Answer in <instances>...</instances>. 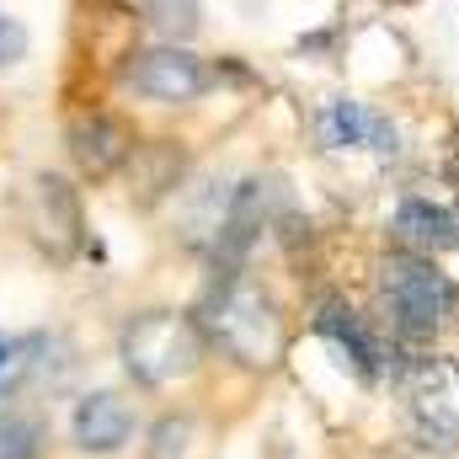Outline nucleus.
<instances>
[{"label": "nucleus", "instance_id": "obj_4", "mask_svg": "<svg viewBox=\"0 0 459 459\" xmlns=\"http://www.w3.org/2000/svg\"><path fill=\"white\" fill-rule=\"evenodd\" d=\"M123 81L134 86V97L144 102H193L209 91V65L198 54H187L182 43H166V48H144L123 65Z\"/></svg>", "mask_w": 459, "mask_h": 459}, {"label": "nucleus", "instance_id": "obj_10", "mask_svg": "<svg viewBox=\"0 0 459 459\" xmlns=\"http://www.w3.org/2000/svg\"><path fill=\"white\" fill-rule=\"evenodd\" d=\"M267 225V182H240L235 193H230V209H225V225L214 235V262L235 273L240 262H246V251H251V240L262 235Z\"/></svg>", "mask_w": 459, "mask_h": 459}, {"label": "nucleus", "instance_id": "obj_15", "mask_svg": "<svg viewBox=\"0 0 459 459\" xmlns=\"http://www.w3.org/2000/svg\"><path fill=\"white\" fill-rule=\"evenodd\" d=\"M38 352H43V337H0V401H11L32 379Z\"/></svg>", "mask_w": 459, "mask_h": 459}, {"label": "nucleus", "instance_id": "obj_11", "mask_svg": "<svg viewBox=\"0 0 459 459\" xmlns=\"http://www.w3.org/2000/svg\"><path fill=\"white\" fill-rule=\"evenodd\" d=\"M395 235H401V246L417 251V256L459 251V220L444 204H433V198H406V204L395 209Z\"/></svg>", "mask_w": 459, "mask_h": 459}, {"label": "nucleus", "instance_id": "obj_12", "mask_svg": "<svg viewBox=\"0 0 459 459\" xmlns=\"http://www.w3.org/2000/svg\"><path fill=\"white\" fill-rule=\"evenodd\" d=\"M316 332H321V337H332V342L342 347L347 358L358 363V374H363V379H379V368H385V352H379V342L368 337V326H363V321H358L347 305H337V299H332V305H321V316H316Z\"/></svg>", "mask_w": 459, "mask_h": 459}, {"label": "nucleus", "instance_id": "obj_9", "mask_svg": "<svg viewBox=\"0 0 459 459\" xmlns=\"http://www.w3.org/2000/svg\"><path fill=\"white\" fill-rule=\"evenodd\" d=\"M27 225H32V235H38L54 256H70V246H75V235H81V204H75V193H70L65 177H38V182H32Z\"/></svg>", "mask_w": 459, "mask_h": 459}, {"label": "nucleus", "instance_id": "obj_3", "mask_svg": "<svg viewBox=\"0 0 459 459\" xmlns=\"http://www.w3.org/2000/svg\"><path fill=\"white\" fill-rule=\"evenodd\" d=\"M117 358L128 368V379L139 385H171L182 374L198 368L204 358V332L193 316L177 310H144L117 332Z\"/></svg>", "mask_w": 459, "mask_h": 459}, {"label": "nucleus", "instance_id": "obj_7", "mask_svg": "<svg viewBox=\"0 0 459 459\" xmlns=\"http://www.w3.org/2000/svg\"><path fill=\"white\" fill-rule=\"evenodd\" d=\"M411 411H417L422 433H433L438 444H455L459 438V363L455 358H433V363L417 368Z\"/></svg>", "mask_w": 459, "mask_h": 459}, {"label": "nucleus", "instance_id": "obj_6", "mask_svg": "<svg viewBox=\"0 0 459 459\" xmlns=\"http://www.w3.org/2000/svg\"><path fill=\"white\" fill-rule=\"evenodd\" d=\"M70 438L81 455H117L134 438V411L117 390H91L70 411Z\"/></svg>", "mask_w": 459, "mask_h": 459}, {"label": "nucleus", "instance_id": "obj_8", "mask_svg": "<svg viewBox=\"0 0 459 459\" xmlns=\"http://www.w3.org/2000/svg\"><path fill=\"white\" fill-rule=\"evenodd\" d=\"M316 134H321L326 150H379V155H395V128L379 113H368L363 102H347V97L321 102Z\"/></svg>", "mask_w": 459, "mask_h": 459}, {"label": "nucleus", "instance_id": "obj_16", "mask_svg": "<svg viewBox=\"0 0 459 459\" xmlns=\"http://www.w3.org/2000/svg\"><path fill=\"white\" fill-rule=\"evenodd\" d=\"M22 54H27V27H22L16 16H5V11H0V70H5V65H16Z\"/></svg>", "mask_w": 459, "mask_h": 459}, {"label": "nucleus", "instance_id": "obj_13", "mask_svg": "<svg viewBox=\"0 0 459 459\" xmlns=\"http://www.w3.org/2000/svg\"><path fill=\"white\" fill-rule=\"evenodd\" d=\"M139 16L166 38V43H187L204 27V5L198 0H139Z\"/></svg>", "mask_w": 459, "mask_h": 459}, {"label": "nucleus", "instance_id": "obj_2", "mask_svg": "<svg viewBox=\"0 0 459 459\" xmlns=\"http://www.w3.org/2000/svg\"><path fill=\"white\" fill-rule=\"evenodd\" d=\"M379 305L390 316V332L401 342H428L459 305V289L449 283V273L433 267V256L401 251L379 267Z\"/></svg>", "mask_w": 459, "mask_h": 459}, {"label": "nucleus", "instance_id": "obj_1", "mask_svg": "<svg viewBox=\"0 0 459 459\" xmlns=\"http://www.w3.org/2000/svg\"><path fill=\"white\" fill-rule=\"evenodd\" d=\"M204 326L235 363H251V368H267L283 352L278 305L262 289H251L240 273H214V283L204 294Z\"/></svg>", "mask_w": 459, "mask_h": 459}, {"label": "nucleus", "instance_id": "obj_14", "mask_svg": "<svg viewBox=\"0 0 459 459\" xmlns=\"http://www.w3.org/2000/svg\"><path fill=\"white\" fill-rule=\"evenodd\" d=\"M43 444H48L43 417L16 411V406L0 411V459H43Z\"/></svg>", "mask_w": 459, "mask_h": 459}, {"label": "nucleus", "instance_id": "obj_17", "mask_svg": "<svg viewBox=\"0 0 459 459\" xmlns=\"http://www.w3.org/2000/svg\"><path fill=\"white\" fill-rule=\"evenodd\" d=\"M385 5H417V0H385Z\"/></svg>", "mask_w": 459, "mask_h": 459}, {"label": "nucleus", "instance_id": "obj_5", "mask_svg": "<svg viewBox=\"0 0 459 459\" xmlns=\"http://www.w3.org/2000/svg\"><path fill=\"white\" fill-rule=\"evenodd\" d=\"M65 144H70V160H75V171L81 177H91V182H108L113 171L128 166V155L139 150L134 144V128L113 113H75L70 117V128H65Z\"/></svg>", "mask_w": 459, "mask_h": 459}]
</instances>
